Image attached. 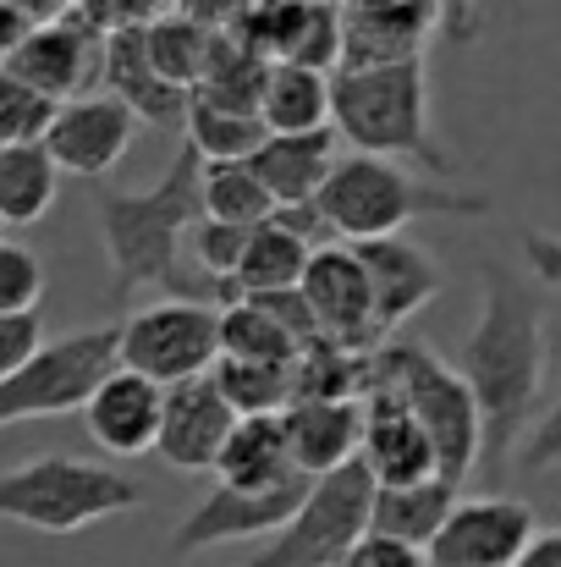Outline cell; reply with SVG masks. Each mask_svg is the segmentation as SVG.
<instances>
[{
	"label": "cell",
	"mask_w": 561,
	"mask_h": 567,
	"mask_svg": "<svg viewBox=\"0 0 561 567\" xmlns=\"http://www.w3.org/2000/svg\"><path fill=\"white\" fill-rule=\"evenodd\" d=\"M72 17H83L94 33H116L133 22H155V0H72Z\"/></svg>",
	"instance_id": "obj_40"
},
{
	"label": "cell",
	"mask_w": 561,
	"mask_h": 567,
	"mask_svg": "<svg viewBox=\"0 0 561 567\" xmlns=\"http://www.w3.org/2000/svg\"><path fill=\"white\" fill-rule=\"evenodd\" d=\"M259 116H264L270 133H320V127H331V72L270 61Z\"/></svg>",
	"instance_id": "obj_27"
},
{
	"label": "cell",
	"mask_w": 561,
	"mask_h": 567,
	"mask_svg": "<svg viewBox=\"0 0 561 567\" xmlns=\"http://www.w3.org/2000/svg\"><path fill=\"white\" fill-rule=\"evenodd\" d=\"M33 28H39V22H33V17H28L22 6L0 0V66H6V61L17 55V44H22V39H28Z\"/></svg>",
	"instance_id": "obj_45"
},
{
	"label": "cell",
	"mask_w": 561,
	"mask_h": 567,
	"mask_svg": "<svg viewBox=\"0 0 561 567\" xmlns=\"http://www.w3.org/2000/svg\"><path fill=\"white\" fill-rule=\"evenodd\" d=\"M100 83H105V94H116L149 127H183L187 122L193 94L177 89L155 66V55H149V22H133V28L105 33V72H100Z\"/></svg>",
	"instance_id": "obj_19"
},
{
	"label": "cell",
	"mask_w": 561,
	"mask_h": 567,
	"mask_svg": "<svg viewBox=\"0 0 561 567\" xmlns=\"http://www.w3.org/2000/svg\"><path fill=\"white\" fill-rule=\"evenodd\" d=\"M336 127H320V133H270L259 150H253V172L264 177V188L276 193L281 209H298V204H314L325 177L336 172Z\"/></svg>",
	"instance_id": "obj_23"
},
{
	"label": "cell",
	"mask_w": 561,
	"mask_h": 567,
	"mask_svg": "<svg viewBox=\"0 0 561 567\" xmlns=\"http://www.w3.org/2000/svg\"><path fill=\"white\" fill-rule=\"evenodd\" d=\"M133 507H144V485L89 457L44 452L0 474V518L39 535H77Z\"/></svg>",
	"instance_id": "obj_5"
},
{
	"label": "cell",
	"mask_w": 561,
	"mask_h": 567,
	"mask_svg": "<svg viewBox=\"0 0 561 567\" xmlns=\"http://www.w3.org/2000/svg\"><path fill=\"white\" fill-rule=\"evenodd\" d=\"M374 380H385L418 413V424L435 441L440 480L463 485L485 463V413L457 364H446L424 342H385V348H374Z\"/></svg>",
	"instance_id": "obj_6"
},
{
	"label": "cell",
	"mask_w": 561,
	"mask_h": 567,
	"mask_svg": "<svg viewBox=\"0 0 561 567\" xmlns=\"http://www.w3.org/2000/svg\"><path fill=\"white\" fill-rule=\"evenodd\" d=\"M512 567H561V524L557 529H540L529 546H523V557Z\"/></svg>",
	"instance_id": "obj_46"
},
{
	"label": "cell",
	"mask_w": 561,
	"mask_h": 567,
	"mask_svg": "<svg viewBox=\"0 0 561 567\" xmlns=\"http://www.w3.org/2000/svg\"><path fill=\"white\" fill-rule=\"evenodd\" d=\"M253 0H177L172 11H183L193 22H204V28H215V33H226V28H237L242 22V11H248Z\"/></svg>",
	"instance_id": "obj_43"
},
{
	"label": "cell",
	"mask_w": 561,
	"mask_h": 567,
	"mask_svg": "<svg viewBox=\"0 0 561 567\" xmlns=\"http://www.w3.org/2000/svg\"><path fill=\"white\" fill-rule=\"evenodd\" d=\"M55 111L61 105L50 94H39L33 83H22L17 72L0 66V150H11V144H44Z\"/></svg>",
	"instance_id": "obj_36"
},
{
	"label": "cell",
	"mask_w": 561,
	"mask_h": 567,
	"mask_svg": "<svg viewBox=\"0 0 561 567\" xmlns=\"http://www.w3.org/2000/svg\"><path fill=\"white\" fill-rule=\"evenodd\" d=\"M11 6H22L33 22H61L72 11V0H11Z\"/></svg>",
	"instance_id": "obj_47"
},
{
	"label": "cell",
	"mask_w": 561,
	"mask_h": 567,
	"mask_svg": "<svg viewBox=\"0 0 561 567\" xmlns=\"http://www.w3.org/2000/svg\"><path fill=\"white\" fill-rule=\"evenodd\" d=\"M523 259H529V270H534L540 287H557L561 292V231L523 226Z\"/></svg>",
	"instance_id": "obj_42"
},
{
	"label": "cell",
	"mask_w": 561,
	"mask_h": 567,
	"mask_svg": "<svg viewBox=\"0 0 561 567\" xmlns=\"http://www.w3.org/2000/svg\"><path fill=\"white\" fill-rule=\"evenodd\" d=\"M172 6H177V0H155V11H172Z\"/></svg>",
	"instance_id": "obj_49"
},
{
	"label": "cell",
	"mask_w": 561,
	"mask_h": 567,
	"mask_svg": "<svg viewBox=\"0 0 561 567\" xmlns=\"http://www.w3.org/2000/svg\"><path fill=\"white\" fill-rule=\"evenodd\" d=\"M237 430V408L220 396L215 375L166 385V424H160V463H172L177 474H215L226 441Z\"/></svg>",
	"instance_id": "obj_18"
},
{
	"label": "cell",
	"mask_w": 561,
	"mask_h": 567,
	"mask_svg": "<svg viewBox=\"0 0 561 567\" xmlns=\"http://www.w3.org/2000/svg\"><path fill=\"white\" fill-rule=\"evenodd\" d=\"M440 28L435 0H396V6H342V66H391L418 61L429 33Z\"/></svg>",
	"instance_id": "obj_21"
},
{
	"label": "cell",
	"mask_w": 561,
	"mask_h": 567,
	"mask_svg": "<svg viewBox=\"0 0 561 567\" xmlns=\"http://www.w3.org/2000/svg\"><path fill=\"white\" fill-rule=\"evenodd\" d=\"M187 144L204 155V166H226V161H253V150L270 138L259 111H226L209 100H193L183 122Z\"/></svg>",
	"instance_id": "obj_32"
},
{
	"label": "cell",
	"mask_w": 561,
	"mask_h": 567,
	"mask_svg": "<svg viewBox=\"0 0 561 567\" xmlns=\"http://www.w3.org/2000/svg\"><path fill=\"white\" fill-rule=\"evenodd\" d=\"M133 138H138V116L116 94H83V100H66L55 111V122L44 133V150L66 177L94 183V177H111L122 166Z\"/></svg>",
	"instance_id": "obj_14"
},
{
	"label": "cell",
	"mask_w": 561,
	"mask_h": 567,
	"mask_svg": "<svg viewBox=\"0 0 561 567\" xmlns=\"http://www.w3.org/2000/svg\"><path fill=\"white\" fill-rule=\"evenodd\" d=\"M364 270H370L374 287V315H380V331H402L418 309H429L440 298V265L435 254H424L413 237H370V243H353Z\"/></svg>",
	"instance_id": "obj_20"
},
{
	"label": "cell",
	"mask_w": 561,
	"mask_h": 567,
	"mask_svg": "<svg viewBox=\"0 0 561 567\" xmlns=\"http://www.w3.org/2000/svg\"><path fill=\"white\" fill-rule=\"evenodd\" d=\"M314 480H292L276 491H237V485H215L172 535V557H198L231 540H270L309 496Z\"/></svg>",
	"instance_id": "obj_11"
},
{
	"label": "cell",
	"mask_w": 561,
	"mask_h": 567,
	"mask_svg": "<svg viewBox=\"0 0 561 567\" xmlns=\"http://www.w3.org/2000/svg\"><path fill=\"white\" fill-rule=\"evenodd\" d=\"M540 535L534 507L518 496H457L440 535L429 540L435 567H512Z\"/></svg>",
	"instance_id": "obj_10"
},
{
	"label": "cell",
	"mask_w": 561,
	"mask_h": 567,
	"mask_svg": "<svg viewBox=\"0 0 561 567\" xmlns=\"http://www.w3.org/2000/svg\"><path fill=\"white\" fill-rule=\"evenodd\" d=\"M116 364H122L116 359V326H94V331H72L61 342H44L17 375L0 380V430L28 424V419L83 413L94 385Z\"/></svg>",
	"instance_id": "obj_8"
},
{
	"label": "cell",
	"mask_w": 561,
	"mask_h": 567,
	"mask_svg": "<svg viewBox=\"0 0 561 567\" xmlns=\"http://www.w3.org/2000/svg\"><path fill=\"white\" fill-rule=\"evenodd\" d=\"M298 287H303V298H309V309H314L325 337H336L347 348H364V353H374L385 342L380 315H374L370 270H364L353 243H320Z\"/></svg>",
	"instance_id": "obj_13"
},
{
	"label": "cell",
	"mask_w": 561,
	"mask_h": 567,
	"mask_svg": "<svg viewBox=\"0 0 561 567\" xmlns=\"http://www.w3.org/2000/svg\"><path fill=\"white\" fill-rule=\"evenodd\" d=\"M303 353V342L259 303V298H237L220 309V359H248V364H281L292 370Z\"/></svg>",
	"instance_id": "obj_30"
},
{
	"label": "cell",
	"mask_w": 561,
	"mask_h": 567,
	"mask_svg": "<svg viewBox=\"0 0 561 567\" xmlns=\"http://www.w3.org/2000/svg\"><path fill=\"white\" fill-rule=\"evenodd\" d=\"M276 193L264 188V177L248 161H226V166H204V215L231 220V226H264L276 215Z\"/></svg>",
	"instance_id": "obj_34"
},
{
	"label": "cell",
	"mask_w": 561,
	"mask_h": 567,
	"mask_svg": "<svg viewBox=\"0 0 561 567\" xmlns=\"http://www.w3.org/2000/svg\"><path fill=\"white\" fill-rule=\"evenodd\" d=\"M359 463L374 474V485H418V480L440 474L435 441L418 424V413L374 375H370V391H364V446H359Z\"/></svg>",
	"instance_id": "obj_17"
},
{
	"label": "cell",
	"mask_w": 561,
	"mask_h": 567,
	"mask_svg": "<svg viewBox=\"0 0 561 567\" xmlns=\"http://www.w3.org/2000/svg\"><path fill=\"white\" fill-rule=\"evenodd\" d=\"M281 424H287L292 463L309 480L347 468L364 446V402H292Z\"/></svg>",
	"instance_id": "obj_22"
},
{
	"label": "cell",
	"mask_w": 561,
	"mask_h": 567,
	"mask_svg": "<svg viewBox=\"0 0 561 567\" xmlns=\"http://www.w3.org/2000/svg\"><path fill=\"white\" fill-rule=\"evenodd\" d=\"M215 474H220V485H237V491H276V485L309 480V474H298V463H292L281 413L237 419V430H231V441H226Z\"/></svg>",
	"instance_id": "obj_24"
},
{
	"label": "cell",
	"mask_w": 561,
	"mask_h": 567,
	"mask_svg": "<svg viewBox=\"0 0 561 567\" xmlns=\"http://www.w3.org/2000/svg\"><path fill=\"white\" fill-rule=\"evenodd\" d=\"M440 6V33L451 44H474L479 39V0H435Z\"/></svg>",
	"instance_id": "obj_44"
},
{
	"label": "cell",
	"mask_w": 561,
	"mask_h": 567,
	"mask_svg": "<svg viewBox=\"0 0 561 567\" xmlns=\"http://www.w3.org/2000/svg\"><path fill=\"white\" fill-rule=\"evenodd\" d=\"M160 424H166V385L138 370H111L94 385V396L83 402V430L100 452L111 457H144L160 446Z\"/></svg>",
	"instance_id": "obj_16"
},
{
	"label": "cell",
	"mask_w": 561,
	"mask_h": 567,
	"mask_svg": "<svg viewBox=\"0 0 561 567\" xmlns=\"http://www.w3.org/2000/svg\"><path fill=\"white\" fill-rule=\"evenodd\" d=\"M116 359L122 370H138L160 385L209 375L220 364V309L204 298L144 303L116 326Z\"/></svg>",
	"instance_id": "obj_9"
},
{
	"label": "cell",
	"mask_w": 561,
	"mask_h": 567,
	"mask_svg": "<svg viewBox=\"0 0 561 567\" xmlns=\"http://www.w3.org/2000/svg\"><path fill=\"white\" fill-rule=\"evenodd\" d=\"M264 78H270V55H259L242 33L226 28V33L215 39L209 72H204V83L193 89V100H209V105H226V111H259Z\"/></svg>",
	"instance_id": "obj_31"
},
{
	"label": "cell",
	"mask_w": 561,
	"mask_h": 567,
	"mask_svg": "<svg viewBox=\"0 0 561 567\" xmlns=\"http://www.w3.org/2000/svg\"><path fill=\"white\" fill-rule=\"evenodd\" d=\"M374 375V353L347 348L336 337H314L303 342L298 364H292V402H364Z\"/></svg>",
	"instance_id": "obj_26"
},
{
	"label": "cell",
	"mask_w": 561,
	"mask_h": 567,
	"mask_svg": "<svg viewBox=\"0 0 561 567\" xmlns=\"http://www.w3.org/2000/svg\"><path fill=\"white\" fill-rule=\"evenodd\" d=\"M309 259H314V243H309L303 231H292L287 220L270 215V220L253 226V237H248V254H242V270H237V292H242V298L287 292V287L303 281Z\"/></svg>",
	"instance_id": "obj_28"
},
{
	"label": "cell",
	"mask_w": 561,
	"mask_h": 567,
	"mask_svg": "<svg viewBox=\"0 0 561 567\" xmlns=\"http://www.w3.org/2000/svg\"><path fill=\"white\" fill-rule=\"evenodd\" d=\"M342 567H435V563H429L424 546H407V540H391V535H374L370 529V535L347 551Z\"/></svg>",
	"instance_id": "obj_41"
},
{
	"label": "cell",
	"mask_w": 561,
	"mask_h": 567,
	"mask_svg": "<svg viewBox=\"0 0 561 567\" xmlns=\"http://www.w3.org/2000/svg\"><path fill=\"white\" fill-rule=\"evenodd\" d=\"M44 265L28 243H0V315H39Z\"/></svg>",
	"instance_id": "obj_37"
},
{
	"label": "cell",
	"mask_w": 561,
	"mask_h": 567,
	"mask_svg": "<svg viewBox=\"0 0 561 567\" xmlns=\"http://www.w3.org/2000/svg\"><path fill=\"white\" fill-rule=\"evenodd\" d=\"M61 188V166L44 144H11L0 150V226H33L50 215Z\"/></svg>",
	"instance_id": "obj_29"
},
{
	"label": "cell",
	"mask_w": 561,
	"mask_h": 567,
	"mask_svg": "<svg viewBox=\"0 0 561 567\" xmlns=\"http://www.w3.org/2000/svg\"><path fill=\"white\" fill-rule=\"evenodd\" d=\"M347 11H359V6H396V0H342Z\"/></svg>",
	"instance_id": "obj_48"
},
{
	"label": "cell",
	"mask_w": 561,
	"mask_h": 567,
	"mask_svg": "<svg viewBox=\"0 0 561 567\" xmlns=\"http://www.w3.org/2000/svg\"><path fill=\"white\" fill-rule=\"evenodd\" d=\"M546 309L540 298L507 276L501 265H485V298L479 320L457 353V370L474 385L479 413H485V474L501 480L518 457V441L534 424L540 391H546Z\"/></svg>",
	"instance_id": "obj_1"
},
{
	"label": "cell",
	"mask_w": 561,
	"mask_h": 567,
	"mask_svg": "<svg viewBox=\"0 0 561 567\" xmlns=\"http://www.w3.org/2000/svg\"><path fill=\"white\" fill-rule=\"evenodd\" d=\"M314 209L336 243H370V237H396L407 220H424V215H446V220L490 215V193L418 183L396 161H380V155H342Z\"/></svg>",
	"instance_id": "obj_4"
},
{
	"label": "cell",
	"mask_w": 561,
	"mask_h": 567,
	"mask_svg": "<svg viewBox=\"0 0 561 567\" xmlns=\"http://www.w3.org/2000/svg\"><path fill=\"white\" fill-rule=\"evenodd\" d=\"M220 396L237 408V419H253V413H287L292 408V370L281 364H248V359H220L215 370Z\"/></svg>",
	"instance_id": "obj_35"
},
{
	"label": "cell",
	"mask_w": 561,
	"mask_h": 567,
	"mask_svg": "<svg viewBox=\"0 0 561 567\" xmlns=\"http://www.w3.org/2000/svg\"><path fill=\"white\" fill-rule=\"evenodd\" d=\"M215 28H204V22H193L183 11H160L155 22H149V55H155V66L177 83V89H198L204 83V72H209V55H215Z\"/></svg>",
	"instance_id": "obj_33"
},
{
	"label": "cell",
	"mask_w": 561,
	"mask_h": 567,
	"mask_svg": "<svg viewBox=\"0 0 561 567\" xmlns=\"http://www.w3.org/2000/svg\"><path fill=\"white\" fill-rule=\"evenodd\" d=\"M231 33L270 61L342 72V0H253Z\"/></svg>",
	"instance_id": "obj_12"
},
{
	"label": "cell",
	"mask_w": 561,
	"mask_h": 567,
	"mask_svg": "<svg viewBox=\"0 0 561 567\" xmlns=\"http://www.w3.org/2000/svg\"><path fill=\"white\" fill-rule=\"evenodd\" d=\"M331 127L359 155L413 161L429 177H451L457 161L435 144L429 127V66L391 61V66H342L331 72Z\"/></svg>",
	"instance_id": "obj_3"
},
{
	"label": "cell",
	"mask_w": 561,
	"mask_h": 567,
	"mask_svg": "<svg viewBox=\"0 0 561 567\" xmlns=\"http://www.w3.org/2000/svg\"><path fill=\"white\" fill-rule=\"evenodd\" d=\"M6 72H17L22 83H33L39 94H50L55 105L83 100L89 83L105 72V33H94L83 17H61V22H39L17 55L6 61Z\"/></svg>",
	"instance_id": "obj_15"
},
{
	"label": "cell",
	"mask_w": 561,
	"mask_h": 567,
	"mask_svg": "<svg viewBox=\"0 0 561 567\" xmlns=\"http://www.w3.org/2000/svg\"><path fill=\"white\" fill-rule=\"evenodd\" d=\"M512 468H523V474H551V468H561V396L546 413H534L529 435L518 441Z\"/></svg>",
	"instance_id": "obj_38"
},
{
	"label": "cell",
	"mask_w": 561,
	"mask_h": 567,
	"mask_svg": "<svg viewBox=\"0 0 561 567\" xmlns=\"http://www.w3.org/2000/svg\"><path fill=\"white\" fill-rule=\"evenodd\" d=\"M457 491H463V485H451V480H440V474H435V480H418V485H380V491H374L370 529L429 551V540L440 535L446 513L457 507Z\"/></svg>",
	"instance_id": "obj_25"
},
{
	"label": "cell",
	"mask_w": 561,
	"mask_h": 567,
	"mask_svg": "<svg viewBox=\"0 0 561 567\" xmlns=\"http://www.w3.org/2000/svg\"><path fill=\"white\" fill-rule=\"evenodd\" d=\"M374 474L353 457L336 474H320L303 496V507L237 567H342L347 551L370 535L374 518Z\"/></svg>",
	"instance_id": "obj_7"
},
{
	"label": "cell",
	"mask_w": 561,
	"mask_h": 567,
	"mask_svg": "<svg viewBox=\"0 0 561 567\" xmlns=\"http://www.w3.org/2000/svg\"><path fill=\"white\" fill-rule=\"evenodd\" d=\"M39 348H44V326H39V315H0V380L17 375Z\"/></svg>",
	"instance_id": "obj_39"
},
{
	"label": "cell",
	"mask_w": 561,
	"mask_h": 567,
	"mask_svg": "<svg viewBox=\"0 0 561 567\" xmlns=\"http://www.w3.org/2000/svg\"><path fill=\"white\" fill-rule=\"evenodd\" d=\"M100 237L122 292L160 287L166 298H204L183 270L187 231L204 220V155L183 144L149 193H100ZM209 303V298H204Z\"/></svg>",
	"instance_id": "obj_2"
}]
</instances>
